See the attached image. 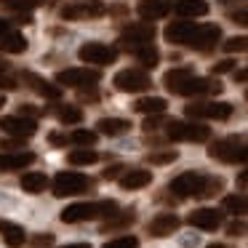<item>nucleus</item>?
Returning a JSON list of instances; mask_svg holds the SVG:
<instances>
[{
	"mask_svg": "<svg viewBox=\"0 0 248 248\" xmlns=\"http://www.w3.org/2000/svg\"><path fill=\"white\" fill-rule=\"evenodd\" d=\"M221 187H224L221 179H211L200 171H184L168 184V189L176 198H208V195H216Z\"/></svg>",
	"mask_w": 248,
	"mask_h": 248,
	"instance_id": "1",
	"label": "nucleus"
},
{
	"mask_svg": "<svg viewBox=\"0 0 248 248\" xmlns=\"http://www.w3.org/2000/svg\"><path fill=\"white\" fill-rule=\"evenodd\" d=\"M118 214L115 200H96V203H72L62 211L64 224H78V221H91V219H109Z\"/></svg>",
	"mask_w": 248,
	"mask_h": 248,
	"instance_id": "2",
	"label": "nucleus"
},
{
	"mask_svg": "<svg viewBox=\"0 0 248 248\" xmlns=\"http://www.w3.org/2000/svg\"><path fill=\"white\" fill-rule=\"evenodd\" d=\"M166 136L171 141H208L211 128H205L203 123H189V120H168Z\"/></svg>",
	"mask_w": 248,
	"mask_h": 248,
	"instance_id": "3",
	"label": "nucleus"
},
{
	"mask_svg": "<svg viewBox=\"0 0 248 248\" xmlns=\"http://www.w3.org/2000/svg\"><path fill=\"white\" fill-rule=\"evenodd\" d=\"M208 155L221 163H248V141L243 139H221L208 147Z\"/></svg>",
	"mask_w": 248,
	"mask_h": 248,
	"instance_id": "4",
	"label": "nucleus"
},
{
	"mask_svg": "<svg viewBox=\"0 0 248 248\" xmlns=\"http://www.w3.org/2000/svg\"><path fill=\"white\" fill-rule=\"evenodd\" d=\"M102 80V72L91 67H70V70L56 72V86H70V88H93Z\"/></svg>",
	"mask_w": 248,
	"mask_h": 248,
	"instance_id": "5",
	"label": "nucleus"
},
{
	"mask_svg": "<svg viewBox=\"0 0 248 248\" xmlns=\"http://www.w3.org/2000/svg\"><path fill=\"white\" fill-rule=\"evenodd\" d=\"M104 3L102 0H72L62 6V19L64 22H80V19H99L104 16Z\"/></svg>",
	"mask_w": 248,
	"mask_h": 248,
	"instance_id": "6",
	"label": "nucleus"
},
{
	"mask_svg": "<svg viewBox=\"0 0 248 248\" xmlns=\"http://www.w3.org/2000/svg\"><path fill=\"white\" fill-rule=\"evenodd\" d=\"M187 118L195 120H227L232 115V104L230 102H192L184 107Z\"/></svg>",
	"mask_w": 248,
	"mask_h": 248,
	"instance_id": "7",
	"label": "nucleus"
},
{
	"mask_svg": "<svg viewBox=\"0 0 248 248\" xmlns=\"http://www.w3.org/2000/svg\"><path fill=\"white\" fill-rule=\"evenodd\" d=\"M56 198H72V195H80L83 189H88V179L78 171H59L51 182Z\"/></svg>",
	"mask_w": 248,
	"mask_h": 248,
	"instance_id": "8",
	"label": "nucleus"
},
{
	"mask_svg": "<svg viewBox=\"0 0 248 248\" xmlns=\"http://www.w3.org/2000/svg\"><path fill=\"white\" fill-rule=\"evenodd\" d=\"M155 40V24L150 22H136V24H128L120 35V48L123 51H134L136 46H147Z\"/></svg>",
	"mask_w": 248,
	"mask_h": 248,
	"instance_id": "9",
	"label": "nucleus"
},
{
	"mask_svg": "<svg viewBox=\"0 0 248 248\" xmlns=\"http://www.w3.org/2000/svg\"><path fill=\"white\" fill-rule=\"evenodd\" d=\"M112 83H115L118 91H125V93H141L152 86L150 75H147L144 70H134V67H131V70H120Z\"/></svg>",
	"mask_w": 248,
	"mask_h": 248,
	"instance_id": "10",
	"label": "nucleus"
},
{
	"mask_svg": "<svg viewBox=\"0 0 248 248\" xmlns=\"http://www.w3.org/2000/svg\"><path fill=\"white\" fill-rule=\"evenodd\" d=\"M78 56H80L83 64H96V67H107L118 59V51L112 46H104V43H83L78 48Z\"/></svg>",
	"mask_w": 248,
	"mask_h": 248,
	"instance_id": "11",
	"label": "nucleus"
},
{
	"mask_svg": "<svg viewBox=\"0 0 248 248\" xmlns=\"http://www.w3.org/2000/svg\"><path fill=\"white\" fill-rule=\"evenodd\" d=\"M221 83L214 80V78H198L192 75L187 83H182V86L176 88V96H211V93H221Z\"/></svg>",
	"mask_w": 248,
	"mask_h": 248,
	"instance_id": "12",
	"label": "nucleus"
},
{
	"mask_svg": "<svg viewBox=\"0 0 248 248\" xmlns=\"http://www.w3.org/2000/svg\"><path fill=\"white\" fill-rule=\"evenodd\" d=\"M0 128L14 139H30L38 131V120L22 118V115H8V118H0Z\"/></svg>",
	"mask_w": 248,
	"mask_h": 248,
	"instance_id": "13",
	"label": "nucleus"
},
{
	"mask_svg": "<svg viewBox=\"0 0 248 248\" xmlns=\"http://www.w3.org/2000/svg\"><path fill=\"white\" fill-rule=\"evenodd\" d=\"M219 40H221V30L216 27V24H203V27L195 30L192 40H189V48L203 51V54H205V51H211Z\"/></svg>",
	"mask_w": 248,
	"mask_h": 248,
	"instance_id": "14",
	"label": "nucleus"
},
{
	"mask_svg": "<svg viewBox=\"0 0 248 248\" xmlns=\"http://www.w3.org/2000/svg\"><path fill=\"white\" fill-rule=\"evenodd\" d=\"M187 221L195 227V230H203V232H214L221 227V211L216 208H198L187 216Z\"/></svg>",
	"mask_w": 248,
	"mask_h": 248,
	"instance_id": "15",
	"label": "nucleus"
},
{
	"mask_svg": "<svg viewBox=\"0 0 248 248\" xmlns=\"http://www.w3.org/2000/svg\"><path fill=\"white\" fill-rule=\"evenodd\" d=\"M171 0H139V6H136V14H139L144 22H155V19H163L168 16V11H171Z\"/></svg>",
	"mask_w": 248,
	"mask_h": 248,
	"instance_id": "16",
	"label": "nucleus"
},
{
	"mask_svg": "<svg viewBox=\"0 0 248 248\" xmlns=\"http://www.w3.org/2000/svg\"><path fill=\"white\" fill-rule=\"evenodd\" d=\"M195 30H198V24H195V22H171L166 27V40H168V43H173V46H189Z\"/></svg>",
	"mask_w": 248,
	"mask_h": 248,
	"instance_id": "17",
	"label": "nucleus"
},
{
	"mask_svg": "<svg viewBox=\"0 0 248 248\" xmlns=\"http://www.w3.org/2000/svg\"><path fill=\"white\" fill-rule=\"evenodd\" d=\"M179 216L176 214H157L155 219L150 221V227H147V232H150L152 237H168L173 235V232L179 230Z\"/></svg>",
	"mask_w": 248,
	"mask_h": 248,
	"instance_id": "18",
	"label": "nucleus"
},
{
	"mask_svg": "<svg viewBox=\"0 0 248 248\" xmlns=\"http://www.w3.org/2000/svg\"><path fill=\"white\" fill-rule=\"evenodd\" d=\"M35 163V152L19 150V152H3L0 155V171H22Z\"/></svg>",
	"mask_w": 248,
	"mask_h": 248,
	"instance_id": "19",
	"label": "nucleus"
},
{
	"mask_svg": "<svg viewBox=\"0 0 248 248\" xmlns=\"http://www.w3.org/2000/svg\"><path fill=\"white\" fill-rule=\"evenodd\" d=\"M22 78H24V83H27V86L32 88L35 93H40L43 99H59V96H62V88H59V86H54L51 80L35 75V72H24Z\"/></svg>",
	"mask_w": 248,
	"mask_h": 248,
	"instance_id": "20",
	"label": "nucleus"
},
{
	"mask_svg": "<svg viewBox=\"0 0 248 248\" xmlns=\"http://www.w3.org/2000/svg\"><path fill=\"white\" fill-rule=\"evenodd\" d=\"M96 131L104 136H123L131 131V120L125 118H102L96 120Z\"/></svg>",
	"mask_w": 248,
	"mask_h": 248,
	"instance_id": "21",
	"label": "nucleus"
},
{
	"mask_svg": "<svg viewBox=\"0 0 248 248\" xmlns=\"http://www.w3.org/2000/svg\"><path fill=\"white\" fill-rule=\"evenodd\" d=\"M0 235H3L8 248H22L27 243V232L19 224H14V221H0Z\"/></svg>",
	"mask_w": 248,
	"mask_h": 248,
	"instance_id": "22",
	"label": "nucleus"
},
{
	"mask_svg": "<svg viewBox=\"0 0 248 248\" xmlns=\"http://www.w3.org/2000/svg\"><path fill=\"white\" fill-rule=\"evenodd\" d=\"M173 11L182 19H198V16L208 14V3L205 0H179L176 6H173Z\"/></svg>",
	"mask_w": 248,
	"mask_h": 248,
	"instance_id": "23",
	"label": "nucleus"
},
{
	"mask_svg": "<svg viewBox=\"0 0 248 248\" xmlns=\"http://www.w3.org/2000/svg\"><path fill=\"white\" fill-rule=\"evenodd\" d=\"M152 182V173L144 171V168H131L120 176V187L123 189H141Z\"/></svg>",
	"mask_w": 248,
	"mask_h": 248,
	"instance_id": "24",
	"label": "nucleus"
},
{
	"mask_svg": "<svg viewBox=\"0 0 248 248\" xmlns=\"http://www.w3.org/2000/svg\"><path fill=\"white\" fill-rule=\"evenodd\" d=\"M166 107H168V102L160 96H144V99H136L134 102V109L141 115H147V118H150V115H163Z\"/></svg>",
	"mask_w": 248,
	"mask_h": 248,
	"instance_id": "25",
	"label": "nucleus"
},
{
	"mask_svg": "<svg viewBox=\"0 0 248 248\" xmlns=\"http://www.w3.org/2000/svg\"><path fill=\"white\" fill-rule=\"evenodd\" d=\"M27 46L30 43L22 32H6L0 38V51H3V54H24Z\"/></svg>",
	"mask_w": 248,
	"mask_h": 248,
	"instance_id": "26",
	"label": "nucleus"
},
{
	"mask_svg": "<svg viewBox=\"0 0 248 248\" xmlns=\"http://www.w3.org/2000/svg\"><path fill=\"white\" fill-rule=\"evenodd\" d=\"M46 187H48V176L43 171H30L22 176V189L30 195H40Z\"/></svg>",
	"mask_w": 248,
	"mask_h": 248,
	"instance_id": "27",
	"label": "nucleus"
},
{
	"mask_svg": "<svg viewBox=\"0 0 248 248\" xmlns=\"http://www.w3.org/2000/svg\"><path fill=\"white\" fill-rule=\"evenodd\" d=\"M136 221V211L128 208V211H120V214L109 216V221L102 224V232H115V230H123V227H131Z\"/></svg>",
	"mask_w": 248,
	"mask_h": 248,
	"instance_id": "28",
	"label": "nucleus"
},
{
	"mask_svg": "<svg viewBox=\"0 0 248 248\" xmlns=\"http://www.w3.org/2000/svg\"><path fill=\"white\" fill-rule=\"evenodd\" d=\"M131 54L139 59V64L141 67H147V70H152V67H157V62H160V54H157V48L152 43H147V46H136Z\"/></svg>",
	"mask_w": 248,
	"mask_h": 248,
	"instance_id": "29",
	"label": "nucleus"
},
{
	"mask_svg": "<svg viewBox=\"0 0 248 248\" xmlns=\"http://www.w3.org/2000/svg\"><path fill=\"white\" fill-rule=\"evenodd\" d=\"M189 78H192V70H187V67H176V70H168L166 75H163V83H166V88L173 93L182 83H187Z\"/></svg>",
	"mask_w": 248,
	"mask_h": 248,
	"instance_id": "30",
	"label": "nucleus"
},
{
	"mask_svg": "<svg viewBox=\"0 0 248 248\" xmlns=\"http://www.w3.org/2000/svg\"><path fill=\"white\" fill-rule=\"evenodd\" d=\"M221 208L235 214V216H248V198L246 195H227L221 200Z\"/></svg>",
	"mask_w": 248,
	"mask_h": 248,
	"instance_id": "31",
	"label": "nucleus"
},
{
	"mask_svg": "<svg viewBox=\"0 0 248 248\" xmlns=\"http://www.w3.org/2000/svg\"><path fill=\"white\" fill-rule=\"evenodd\" d=\"M96 139H99V134H96V131H88V128H75V131H72V136H70V141H72V144H78V150H88V147H93V144H96Z\"/></svg>",
	"mask_w": 248,
	"mask_h": 248,
	"instance_id": "32",
	"label": "nucleus"
},
{
	"mask_svg": "<svg viewBox=\"0 0 248 248\" xmlns=\"http://www.w3.org/2000/svg\"><path fill=\"white\" fill-rule=\"evenodd\" d=\"M56 118H59L64 125H78L83 120V109L72 107V104H62V107L56 109Z\"/></svg>",
	"mask_w": 248,
	"mask_h": 248,
	"instance_id": "33",
	"label": "nucleus"
},
{
	"mask_svg": "<svg viewBox=\"0 0 248 248\" xmlns=\"http://www.w3.org/2000/svg\"><path fill=\"white\" fill-rule=\"evenodd\" d=\"M67 160H70L72 166H93V163H99V155L93 150H72L70 155H67Z\"/></svg>",
	"mask_w": 248,
	"mask_h": 248,
	"instance_id": "34",
	"label": "nucleus"
},
{
	"mask_svg": "<svg viewBox=\"0 0 248 248\" xmlns=\"http://www.w3.org/2000/svg\"><path fill=\"white\" fill-rule=\"evenodd\" d=\"M179 157L176 150H163V152H152V155H147V160L152 163V166H168V163H173Z\"/></svg>",
	"mask_w": 248,
	"mask_h": 248,
	"instance_id": "35",
	"label": "nucleus"
},
{
	"mask_svg": "<svg viewBox=\"0 0 248 248\" xmlns=\"http://www.w3.org/2000/svg\"><path fill=\"white\" fill-rule=\"evenodd\" d=\"M224 51H227V54H240V51H248V38H246V35L230 38V40L224 43Z\"/></svg>",
	"mask_w": 248,
	"mask_h": 248,
	"instance_id": "36",
	"label": "nucleus"
},
{
	"mask_svg": "<svg viewBox=\"0 0 248 248\" xmlns=\"http://www.w3.org/2000/svg\"><path fill=\"white\" fill-rule=\"evenodd\" d=\"M102 248H139V240L134 235H123V237H115V240L104 243Z\"/></svg>",
	"mask_w": 248,
	"mask_h": 248,
	"instance_id": "37",
	"label": "nucleus"
},
{
	"mask_svg": "<svg viewBox=\"0 0 248 248\" xmlns=\"http://www.w3.org/2000/svg\"><path fill=\"white\" fill-rule=\"evenodd\" d=\"M6 6L11 8H19V11H27V8H35L38 3H43V0H3Z\"/></svg>",
	"mask_w": 248,
	"mask_h": 248,
	"instance_id": "38",
	"label": "nucleus"
},
{
	"mask_svg": "<svg viewBox=\"0 0 248 248\" xmlns=\"http://www.w3.org/2000/svg\"><path fill=\"white\" fill-rule=\"evenodd\" d=\"M168 120L163 118V115H150V118H144V125L141 128L144 131H155V128H160V125H166Z\"/></svg>",
	"mask_w": 248,
	"mask_h": 248,
	"instance_id": "39",
	"label": "nucleus"
},
{
	"mask_svg": "<svg viewBox=\"0 0 248 248\" xmlns=\"http://www.w3.org/2000/svg\"><path fill=\"white\" fill-rule=\"evenodd\" d=\"M51 246H54V235H48V232L32 237V248H51Z\"/></svg>",
	"mask_w": 248,
	"mask_h": 248,
	"instance_id": "40",
	"label": "nucleus"
},
{
	"mask_svg": "<svg viewBox=\"0 0 248 248\" xmlns=\"http://www.w3.org/2000/svg\"><path fill=\"white\" fill-rule=\"evenodd\" d=\"M232 70H235V62L232 59H221L214 64V75H224V72H232Z\"/></svg>",
	"mask_w": 248,
	"mask_h": 248,
	"instance_id": "41",
	"label": "nucleus"
},
{
	"mask_svg": "<svg viewBox=\"0 0 248 248\" xmlns=\"http://www.w3.org/2000/svg\"><path fill=\"white\" fill-rule=\"evenodd\" d=\"M16 86H19V80H16V78H11L8 72H6V75H0V88H3V91H11V88H16Z\"/></svg>",
	"mask_w": 248,
	"mask_h": 248,
	"instance_id": "42",
	"label": "nucleus"
},
{
	"mask_svg": "<svg viewBox=\"0 0 248 248\" xmlns=\"http://www.w3.org/2000/svg\"><path fill=\"white\" fill-rule=\"evenodd\" d=\"M19 115H22V118L35 120V115H40V109H38V107H32V104H22V107H19Z\"/></svg>",
	"mask_w": 248,
	"mask_h": 248,
	"instance_id": "43",
	"label": "nucleus"
},
{
	"mask_svg": "<svg viewBox=\"0 0 248 248\" xmlns=\"http://www.w3.org/2000/svg\"><path fill=\"white\" fill-rule=\"evenodd\" d=\"M230 19H232L235 24H243V27H248V11H232Z\"/></svg>",
	"mask_w": 248,
	"mask_h": 248,
	"instance_id": "44",
	"label": "nucleus"
},
{
	"mask_svg": "<svg viewBox=\"0 0 248 248\" xmlns=\"http://www.w3.org/2000/svg\"><path fill=\"white\" fill-rule=\"evenodd\" d=\"M48 141H51L54 147H64L67 141H70V136H64V134H56V131H54V134L48 136Z\"/></svg>",
	"mask_w": 248,
	"mask_h": 248,
	"instance_id": "45",
	"label": "nucleus"
},
{
	"mask_svg": "<svg viewBox=\"0 0 248 248\" xmlns=\"http://www.w3.org/2000/svg\"><path fill=\"white\" fill-rule=\"evenodd\" d=\"M120 173H125V168H123V166H112V168H107L102 176H104V179H118Z\"/></svg>",
	"mask_w": 248,
	"mask_h": 248,
	"instance_id": "46",
	"label": "nucleus"
},
{
	"mask_svg": "<svg viewBox=\"0 0 248 248\" xmlns=\"http://www.w3.org/2000/svg\"><path fill=\"white\" fill-rule=\"evenodd\" d=\"M227 232H230V235H240V232H246V224H243V221H235V224L227 227Z\"/></svg>",
	"mask_w": 248,
	"mask_h": 248,
	"instance_id": "47",
	"label": "nucleus"
},
{
	"mask_svg": "<svg viewBox=\"0 0 248 248\" xmlns=\"http://www.w3.org/2000/svg\"><path fill=\"white\" fill-rule=\"evenodd\" d=\"M78 96H80L83 102H96V91H93V88L91 91H78Z\"/></svg>",
	"mask_w": 248,
	"mask_h": 248,
	"instance_id": "48",
	"label": "nucleus"
},
{
	"mask_svg": "<svg viewBox=\"0 0 248 248\" xmlns=\"http://www.w3.org/2000/svg\"><path fill=\"white\" fill-rule=\"evenodd\" d=\"M235 80L237 83H248V67H246V70H237L235 72Z\"/></svg>",
	"mask_w": 248,
	"mask_h": 248,
	"instance_id": "49",
	"label": "nucleus"
},
{
	"mask_svg": "<svg viewBox=\"0 0 248 248\" xmlns=\"http://www.w3.org/2000/svg\"><path fill=\"white\" fill-rule=\"evenodd\" d=\"M237 184H240V187H248V171H243L240 176H237Z\"/></svg>",
	"mask_w": 248,
	"mask_h": 248,
	"instance_id": "50",
	"label": "nucleus"
},
{
	"mask_svg": "<svg viewBox=\"0 0 248 248\" xmlns=\"http://www.w3.org/2000/svg\"><path fill=\"white\" fill-rule=\"evenodd\" d=\"M59 248H91V243H70V246H59Z\"/></svg>",
	"mask_w": 248,
	"mask_h": 248,
	"instance_id": "51",
	"label": "nucleus"
},
{
	"mask_svg": "<svg viewBox=\"0 0 248 248\" xmlns=\"http://www.w3.org/2000/svg\"><path fill=\"white\" fill-rule=\"evenodd\" d=\"M6 32H8V22H6V19H0V38H3Z\"/></svg>",
	"mask_w": 248,
	"mask_h": 248,
	"instance_id": "52",
	"label": "nucleus"
},
{
	"mask_svg": "<svg viewBox=\"0 0 248 248\" xmlns=\"http://www.w3.org/2000/svg\"><path fill=\"white\" fill-rule=\"evenodd\" d=\"M8 72V64H6V59H0V75H6Z\"/></svg>",
	"mask_w": 248,
	"mask_h": 248,
	"instance_id": "53",
	"label": "nucleus"
},
{
	"mask_svg": "<svg viewBox=\"0 0 248 248\" xmlns=\"http://www.w3.org/2000/svg\"><path fill=\"white\" fill-rule=\"evenodd\" d=\"M205 248H230V246H224V243H214V246H205Z\"/></svg>",
	"mask_w": 248,
	"mask_h": 248,
	"instance_id": "54",
	"label": "nucleus"
},
{
	"mask_svg": "<svg viewBox=\"0 0 248 248\" xmlns=\"http://www.w3.org/2000/svg\"><path fill=\"white\" fill-rule=\"evenodd\" d=\"M0 107H6V96L3 93H0Z\"/></svg>",
	"mask_w": 248,
	"mask_h": 248,
	"instance_id": "55",
	"label": "nucleus"
},
{
	"mask_svg": "<svg viewBox=\"0 0 248 248\" xmlns=\"http://www.w3.org/2000/svg\"><path fill=\"white\" fill-rule=\"evenodd\" d=\"M246 102H248V88H246Z\"/></svg>",
	"mask_w": 248,
	"mask_h": 248,
	"instance_id": "56",
	"label": "nucleus"
},
{
	"mask_svg": "<svg viewBox=\"0 0 248 248\" xmlns=\"http://www.w3.org/2000/svg\"><path fill=\"white\" fill-rule=\"evenodd\" d=\"M219 3H230V0H219Z\"/></svg>",
	"mask_w": 248,
	"mask_h": 248,
	"instance_id": "57",
	"label": "nucleus"
}]
</instances>
